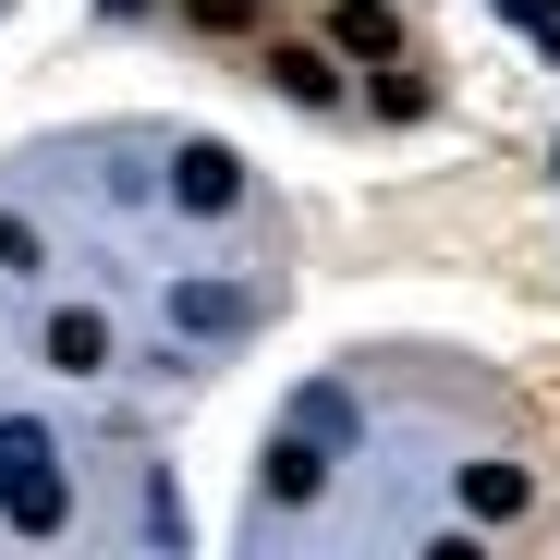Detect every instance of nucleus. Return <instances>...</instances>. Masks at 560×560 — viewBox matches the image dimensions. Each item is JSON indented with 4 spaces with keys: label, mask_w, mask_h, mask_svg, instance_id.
<instances>
[{
    "label": "nucleus",
    "mask_w": 560,
    "mask_h": 560,
    "mask_svg": "<svg viewBox=\"0 0 560 560\" xmlns=\"http://www.w3.org/2000/svg\"><path fill=\"white\" fill-rule=\"evenodd\" d=\"M0 488H13V524H25V536L61 524V476H49V439H37V427H0Z\"/></svg>",
    "instance_id": "nucleus-1"
},
{
    "label": "nucleus",
    "mask_w": 560,
    "mask_h": 560,
    "mask_svg": "<svg viewBox=\"0 0 560 560\" xmlns=\"http://www.w3.org/2000/svg\"><path fill=\"white\" fill-rule=\"evenodd\" d=\"M171 196H183V208H208V220H220V208L244 196V159H232V147H183V159H171Z\"/></svg>",
    "instance_id": "nucleus-2"
},
{
    "label": "nucleus",
    "mask_w": 560,
    "mask_h": 560,
    "mask_svg": "<svg viewBox=\"0 0 560 560\" xmlns=\"http://www.w3.org/2000/svg\"><path fill=\"white\" fill-rule=\"evenodd\" d=\"M37 341H49V365H61V378H98V365H110V317H85V305H61Z\"/></svg>",
    "instance_id": "nucleus-3"
},
{
    "label": "nucleus",
    "mask_w": 560,
    "mask_h": 560,
    "mask_svg": "<svg viewBox=\"0 0 560 560\" xmlns=\"http://www.w3.org/2000/svg\"><path fill=\"white\" fill-rule=\"evenodd\" d=\"M329 37H341L353 61H390V49H402V25H390V0H341V13H329Z\"/></svg>",
    "instance_id": "nucleus-4"
},
{
    "label": "nucleus",
    "mask_w": 560,
    "mask_h": 560,
    "mask_svg": "<svg viewBox=\"0 0 560 560\" xmlns=\"http://www.w3.org/2000/svg\"><path fill=\"white\" fill-rule=\"evenodd\" d=\"M268 85H280V98H305V110H329V98H341L329 49H268Z\"/></svg>",
    "instance_id": "nucleus-5"
},
{
    "label": "nucleus",
    "mask_w": 560,
    "mask_h": 560,
    "mask_svg": "<svg viewBox=\"0 0 560 560\" xmlns=\"http://www.w3.org/2000/svg\"><path fill=\"white\" fill-rule=\"evenodd\" d=\"M463 500H476L488 524H512V512H524L536 488H524V463H476V476H463Z\"/></svg>",
    "instance_id": "nucleus-6"
},
{
    "label": "nucleus",
    "mask_w": 560,
    "mask_h": 560,
    "mask_svg": "<svg viewBox=\"0 0 560 560\" xmlns=\"http://www.w3.org/2000/svg\"><path fill=\"white\" fill-rule=\"evenodd\" d=\"M171 317H183V329H244V293H220V280H183Z\"/></svg>",
    "instance_id": "nucleus-7"
},
{
    "label": "nucleus",
    "mask_w": 560,
    "mask_h": 560,
    "mask_svg": "<svg viewBox=\"0 0 560 560\" xmlns=\"http://www.w3.org/2000/svg\"><path fill=\"white\" fill-rule=\"evenodd\" d=\"M268 500H317V451H305V439L268 451Z\"/></svg>",
    "instance_id": "nucleus-8"
},
{
    "label": "nucleus",
    "mask_w": 560,
    "mask_h": 560,
    "mask_svg": "<svg viewBox=\"0 0 560 560\" xmlns=\"http://www.w3.org/2000/svg\"><path fill=\"white\" fill-rule=\"evenodd\" d=\"M183 13H196L208 37H244V25H256V0H183Z\"/></svg>",
    "instance_id": "nucleus-9"
},
{
    "label": "nucleus",
    "mask_w": 560,
    "mask_h": 560,
    "mask_svg": "<svg viewBox=\"0 0 560 560\" xmlns=\"http://www.w3.org/2000/svg\"><path fill=\"white\" fill-rule=\"evenodd\" d=\"M0 268H37V232L25 220H0Z\"/></svg>",
    "instance_id": "nucleus-10"
}]
</instances>
